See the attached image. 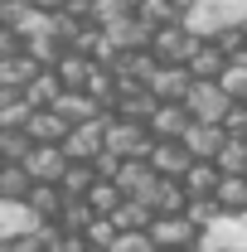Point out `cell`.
Masks as SVG:
<instances>
[{
    "mask_svg": "<svg viewBox=\"0 0 247 252\" xmlns=\"http://www.w3.org/2000/svg\"><path fill=\"white\" fill-rule=\"evenodd\" d=\"M223 63H228V54L218 49L214 39H199V49L185 59V68L194 73V78H218V73H223Z\"/></svg>",
    "mask_w": 247,
    "mask_h": 252,
    "instance_id": "16",
    "label": "cell"
},
{
    "mask_svg": "<svg viewBox=\"0 0 247 252\" xmlns=\"http://www.w3.org/2000/svg\"><path fill=\"white\" fill-rule=\"evenodd\" d=\"M146 233H151L155 248H194V238H199V228L189 223L185 209H180V214H155Z\"/></svg>",
    "mask_w": 247,
    "mask_h": 252,
    "instance_id": "7",
    "label": "cell"
},
{
    "mask_svg": "<svg viewBox=\"0 0 247 252\" xmlns=\"http://www.w3.org/2000/svg\"><path fill=\"white\" fill-rule=\"evenodd\" d=\"M102 146L112 151V156H146L155 146V136H151V126L146 122H136V117H126V122H107V131H102Z\"/></svg>",
    "mask_w": 247,
    "mask_h": 252,
    "instance_id": "4",
    "label": "cell"
},
{
    "mask_svg": "<svg viewBox=\"0 0 247 252\" xmlns=\"http://www.w3.org/2000/svg\"><path fill=\"white\" fill-rule=\"evenodd\" d=\"M223 136H228L223 122H199V117H189V126H185V136H180V141H185V151H189L194 160H214V151L223 146Z\"/></svg>",
    "mask_w": 247,
    "mask_h": 252,
    "instance_id": "10",
    "label": "cell"
},
{
    "mask_svg": "<svg viewBox=\"0 0 247 252\" xmlns=\"http://www.w3.org/2000/svg\"><path fill=\"white\" fill-rule=\"evenodd\" d=\"M146 126H151L155 141H180V136H185V126H189L185 102H155V112L146 117Z\"/></svg>",
    "mask_w": 247,
    "mask_h": 252,
    "instance_id": "11",
    "label": "cell"
},
{
    "mask_svg": "<svg viewBox=\"0 0 247 252\" xmlns=\"http://www.w3.org/2000/svg\"><path fill=\"white\" fill-rule=\"evenodd\" d=\"M189 5H194V0H175V10H189Z\"/></svg>",
    "mask_w": 247,
    "mask_h": 252,
    "instance_id": "33",
    "label": "cell"
},
{
    "mask_svg": "<svg viewBox=\"0 0 247 252\" xmlns=\"http://www.w3.org/2000/svg\"><path fill=\"white\" fill-rule=\"evenodd\" d=\"M146 160H151V170L155 175H170V180H180L189 170V151H185V141H155L151 151H146Z\"/></svg>",
    "mask_w": 247,
    "mask_h": 252,
    "instance_id": "12",
    "label": "cell"
},
{
    "mask_svg": "<svg viewBox=\"0 0 247 252\" xmlns=\"http://www.w3.org/2000/svg\"><path fill=\"white\" fill-rule=\"evenodd\" d=\"M189 83H194V73H189L185 63H155L151 78H146V88L155 93V102H185Z\"/></svg>",
    "mask_w": 247,
    "mask_h": 252,
    "instance_id": "8",
    "label": "cell"
},
{
    "mask_svg": "<svg viewBox=\"0 0 247 252\" xmlns=\"http://www.w3.org/2000/svg\"><path fill=\"white\" fill-rule=\"evenodd\" d=\"M20 165H25V175H30L34 185H59L63 170H68V151H63L59 141H34Z\"/></svg>",
    "mask_w": 247,
    "mask_h": 252,
    "instance_id": "3",
    "label": "cell"
},
{
    "mask_svg": "<svg viewBox=\"0 0 247 252\" xmlns=\"http://www.w3.org/2000/svg\"><path fill=\"white\" fill-rule=\"evenodd\" d=\"M34 10H49V15H54V10H63V0H30Z\"/></svg>",
    "mask_w": 247,
    "mask_h": 252,
    "instance_id": "31",
    "label": "cell"
},
{
    "mask_svg": "<svg viewBox=\"0 0 247 252\" xmlns=\"http://www.w3.org/2000/svg\"><path fill=\"white\" fill-rule=\"evenodd\" d=\"M218 170L214 160H189V170L180 175V185H185V194L194 199V194H214V185H218Z\"/></svg>",
    "mask_w": 247,
    "mask_h": 252,
    "instance_id": "18",
    "label": "cell"
},
{
    "mask_svg": "<svg viewBox=\"0 0 247 252\" xmlns=\"http://www.w3.org/2000/svg\"><path fill=\"white\" fill-rule=\"evenodd\" d=\"M83 199H88V209H93V214H112V209L122 204V189H117V180L97 175L93 185H88V194H83Z\"/></svg>",
    "mask_w": 247,
    "mask_h": 252,
    "instance_id": "21",
    "label": "cell"
},
{
    "mask_svg": "<svg viewBox=\"0 0 247 252\" xmlns=\"http://www.w3.org/2000/svg\"><path fill=\"white\" fill-rule=\"evenodd\" d=\"M54 112H59L63 122L73 126V122H88V117H97V97L88 93V88H63L54 102H49Z\"/></svg>",
    "mask_w": 247,
    "mask_h": 252,
    "instance_id": "14",
    "label": "cell"
},
{
    "mask_svg": "<svg viewBox=\"0 0 247 252\" xmlns=\"http://www.w3.org/2000/svg\"><path fill=\"white\" fill-rule=\"evenodd\" d=\"M243 141H247V131H243Z\"/></svg>",
    "mask_w": 247,
    "mask_h": 252,
    "instance_id": "35",
    "label": "cell"
},
{
    "mask_svg": "<svg viewBox=\"0 0 247 252\" xmlns=\"http://www.w3.org/2000/svg\"><path fill=\"white\" fill-rule=\"evenodd\" d=\"M34 141L25 136V126H0V160H25Z\"/></svg>",
    "mask_w": 247,
    "mask_h": 252,
    "instance_id": "29",
    "label": "cell"
},
{
    "mask_svg": "<svg viewBox=\"0 0 247 252\" xmlns=\"http://www.w3.org/2000/svg\"><path fill=\"white\" fill-rule=\"evenodd\" d=\"M223 131H228V136H243L247 131V102H233V107L223 112Z\"/></svg>",
    "mask_w": 247,
    "mask_h": 252,
    "instance_id": "30",
    "label": "cell"
},
{
    "mask_svg": "<svg viewBox=\"0 0 247 252\" xmlns=\"http://www.w3.org/2000/svg\"><path fill=\"white\" fill-rule=\"evenodd\" d=\"M102 131H107V122H102V117L73 122V126H68V136H63L59 146L68 151V160H93L97 151H102Z\"/></svg>",
    "mask_w": 247,
    "mask_h": 252,
    "instance_id": "9",
    "label": "cell"
},
{
    "mask_svg": "<svg viewBox=\"0 0 247 252\" xmlns=\"http://www.w3.org/2000/svg\"><path fill=\"white\" fill-rule=\"evenodd\" d=\"M30 175H25V165L20 160H0V194H10V199H25L30 194Z\"/></svg>",
    "mask_w": 247,
    "mask_h": 252,
    "instance_id": "25",
    "label": "cell"
},
{
    "mask_svg": "<svg viewBox=\"0 0 247 252\" xmlns=\"http://www.w3.org/2000/svg\"><path fill=\"white\" fill-rule=\"evenodd\" d=\"M39 214H34L25 199H10V194H0V238H15V233H34L39 228Z\"/></svg>",
    "mask_w": 247,
    "mask_h": 252,
    "instance_id": "13",
    "label": "cell"
},
{
    "mask_svg": "<svg viewBox=\"0 0 247 252\" xmlns=\"http://www.w3.org/2000/svg\"><path fill=\"white\" fill-rule=\"evenodd\" d=\"M155 252H194V248H155Z\"/></svg>",
    "mask_w": 247,
    "mask_h": 252,
    "instance_id": "32",
    "label": "cell"
},
{
    "mask_svg": "<svg viewBox=\"0 0 247 252\" xmlns=\"http://www.w3.org/2000/svg\"><path fill=\"white\" fill-rule=\"evenodd\" d=\"M107 252H155L146 228H117V238L107 243Z\"/></svg>",
    "mask_w": 247,
    "mask_h": 252,
    "instance_id": "27",
    "label": "cell"
},
{
    "mask_svg": "<svg viewBox=\"0 0 247 252\" xmlns=\"http://www.w3.org/2000/svg\"><path fill=\"white\" fill-rule=\"evenodd\" d=\"M218 88L233 97V102H247V59H243V54L223 63V73H218Z\"/></svg>",
    "mask_w": 247,
    "mask_h": 252,
    "instance_id": "24",
    "label": "cell"
},
{
    "mask_svg": "<svg viewBox=\"0 0 247 252\" xmlns=\"http://www.w3.org/2000/svg\"><path fill=\"white\" fill-rule=\"evenodd\" d=\"M194 252H247V209H218L204 223V238H194Z\"/></svg>",
    "mask_w": 247,
    "mask_h": 252,
    "instance_id": "2",
    "label": "cell"
},
{
    "mask_svg": "<svg viewBox=\"0 0 247 252\" xmlns=\"http://www.w3.org/2000/svg\"><path fill=\"white\" fill-rule=\"evenodd\" d=\"M122 5H126V10H136V5H141V0H122Z\"/></svg>",
    "mask_w": 247,
    "mask_h": 252,
    "instance_id": "34",
    "label": "cell"
},
{
    "mask_svg": "<svg viewBox=\"0 0 247 252\" xmlns=\"http://www.w3.org/2000/svg\"><path fill=\"white\" fill-rule=\"evenodd\" d=\"M107 219L117 223V228H151V209H146V204H141V199H131V194H122V204H117V209H112V214H107Z\"/></svg>",
    "mask_w": 247,
    "mask_h": 252,
    "instance_id": "23",
    "label": "cell"
},
{
    "mask_svg": "<svg viewBox=\"0 0 247 252\" xmlns=\"http://www.w3.org/2000/svg\"><path fill=\"white\" fill-rule=\"evenodd\" d=\"M136 15L151 25V30H160V25H170V20H180V10H175V0H141L136 5Z\"/></svg>",
    "mask_w": 247,
    "mask_h": 252,
    "instance_id": "28",
    "label": "cell"
},
{
    "mask_svg": "<svg viewBox=\"0 0 247 252\" xmlns=\"http://www.w3.org/2000/svg\"><path fill=\"white\" fill-rule=\"evenodd\" d=\"M151 49H155V63H185L199 49V34H189L180 20H170V25H160L151 34Z\"/></svg>",
    "mask_w": 247,
    "mask_h": 252,
    "instance_id": "6",
    "label": "cell"
},
{
    "mask_svg": "<svg viewBox=\"0 0 247 252\" xmlns=\"http://www.w3.org/2000/svg\"><path fill=\"white\" fill-rule=\"evenodd\" d=\"M243 175H247V170H243Z\"/></svg>",
    "mask_w": 247,
    "mask_h": 252,
    "instance_id": "36",
    "label": "cell"
},
{
    "mask_svg": "<svg viewBox=\"0 0 247 252\" xmlns=\"http://www.w3.org/2000/svg\"><path fill=\"white\" fill-rule=\"evenodd\" d=\"M180 25L199 39H214L223 30H243L247 25V0H194L189 10H180Z\"/></svg>",
    "mask_w": 247,
    "mask_h": 252,
    "instance_id": "1",
    "label": "cell"
},
{
    "mask_svg": "<svg viewBox=\"0 0 247 252\" xmlns=\"http://www.w3.org/2000/svg\"><path fill=\"white\" fill-rule=\"evenodd\" d=\"M25 136H30V141H63V136H68V122H63L54 107H30Z\"/></svg>",
    "mask_w": 247,
    "mask_h": 252,
    "instance_id": "15",
    "label": "cell"
},
{
    "mask_svg": "<svg viewBox=\"0 0 247 252\" xmlns=\"http://www.w3.org/2000/svg\"><path fill=\"white\" fill-rule=\"evenodd\" d=\"M25 204H30L39 219H59V209H63V189H59V185H30Z\"/></svg>",
    "mask_w": 247,
    "mask_h": 252,
    "instance_id": "22",
    "label": "cell"
},
{
    "mask_svg": "<svg viewBox=\"0 0 247 252\" xmlns=\"http://www.w3.org/2000/svg\"><path fill=\"white\" fill-rule=\"evenodd\" d=\"M214 165L223 175H243L247 170V141L243 136H223V146L214 151Z\"/></svg>",
    "mask_w": 247,
    "mask_h": 252,
    "instance_id": "20",
    "label": "cell"
},
{
    "mask_svg": "<svg viewBox=\"0 0 247 252\" xmlns=\"http://www.w3.org/2000/svg\"><path fill=\"white\" fill-rule=\"evenodd\" d=\"M233 107V97L218 88V78H194L185 93V112L199 122H223V112Z\"/></svg>",
    "mask_w": 247,
    "mask_h": 252,
    "instance_id": "5",
    "label": "cell"
},
{
    "mask_svg": "<svg viewBox=\"0 0 247 252\" xmlns=\"http://www.w3.org/2000/svg\"><path fill=\"white\" fill-rule=\"evenodd\" d=\"M214 204L218 209H247V175H218V185H214Z\"/></svg>",
    "mask_w": 247,
    "mask_h": 252,
    "instance_id": "19",
    "label": "cell"
},
{
    "mask_svg": "<svg viewBox=\"0 0 247 252\" xmlns=\"http://www.w3.org/2000/svg\"><path fill=\"white\" fill-rule=\"evenodd\" d=\"M59 93H63V78H59V73H54V68H49V73L39 68V73H34L30 83L20 88V97H25L30 107H49V102H54V97H59Z\"/></svg>",
    "mask_w": 247,
    "mask_h": 252,
    "instance_id": "17",
    "label": "cell"
},
{
    "mask_svg": "<svg viewBox=\"0 0 247 252\" xmlns=\"http://www.w3.org/2000/svg\"><path fill=\"white\" fill-rule=\"evenodd\" d=\"M54 63H59L54 73L63 78V88H83V78H88V68H93L88 54H63V59H54Z\"/></svg>",
    "mask_w": 247,
    "mask_h": 252,
    "instance_id": "26",
    "label": "cell"
}]
</instances>
